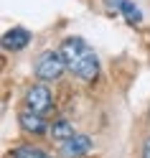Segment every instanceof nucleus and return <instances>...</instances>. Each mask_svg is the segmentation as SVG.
<instances>
[{"instance_id": "1", "label": "nucleus", "mask_w": 150, "mask_h": 158, "mask_svg": "<svg viewBox=\"0 0 150 158\" xmlns=\"http://www.w3.org/2000/svg\"><path fill=\"white\" fill-rule=\"evenodd\" d=\"M66 69H69V64H66L61 51H43L38 56V61H36V77L43 79V82H54Z\"/></svg>"}, {"instance_id": "2", "label": "nucleus", "mask_w": 150, "mask_h": 158, "mask_svg": "<svg viewBox=\"0 0 150 158\" xmlns=\"http://www.w3.org/2000/svg\"><path fill=\"white\" fill-rule=\"evenodd\" d=\"M69 72H74L82 82H94L97 74H99V59H97V54L92 51V48H87V51L69 66Z\"/></svg>"}, {"instance_id": "3", "label": "nucleus", "mask_w": 150, "mask_h": 158, "mask_svg": "<svg viewBox=\"0 0 150 158\" xmlns=\"http://www.w3.org/2000/svg\"><path fill=\"white\" fill-rule=\"evenodd\" d=\"M26 105H28V110H33L38 115H43L51 110V92H48V87L46 84H36L28 89L26 94Z\"/></svg>"}, {"instance_id": "4", "label": "nucleus", "mask_w": 150, "mask_h": 158, "mask_svg": "<svg viewBox=\"0 0 150 158\" xmlns=\"http://www.w3.org/2000/svg\"><path fill=\"white\" fill-rule=\"evenodd\" d=\"M92 151V138L89 135H74L66 143H61V153L66 158H82Z\"/></svg>"}, {"instance_id": "5", "label": "nucleus", "mask_w": 150, "mask_h": 158, "mask_svg": "<svg viewBox=\"0 0 150 158\" xmlns=\"http://www.w3.org/2000/svg\"><path fill=\"white\" fill-rule=\"evenodd\" d=\"M28 44H31V33H28L26 28H21V26L5 31V36H3V46L8 48V51H21V48H26Z\"/></svg>"}, {"instance_id": "6", "label": "nucleus", "mask_w": 150, "mask_h": 158, "mask_svg": "<svg viewBox=\"0 0 150 158\" xmlns=\"http://www.w3.org/2000/svg\"><path fill=\"white\" fill-rule=\"evenodd\" d=\"M21 127L26 133H33V135H41V133H46V120L38 112H33V110H26V112H21Z\"/></svg>"}, {"instance_id": "7", "label": "nucleus", "mask_w": 150, "mask_h": 158, "mask_svg": "<svg viewBox=\"0 0 150 158\" xmlns=\"http://www.w3.org/2000/svg\"><path fill=\"white\" fill-rule=\"evenodd\" d=\"M74 135H76V130H74V125L69 123V120H64V117L54 120V125H51V138H54V140L66 143L69 138H74Z\"/></svg>"}, {"instance_id": "8", "label": "nucleus", "mask_w": 150, "mask_h": 158, "mask_svg": "<svg viewBox=\"0 0 150 158\" xmlns=\"http://www.w3.org/2000/svg\"><path fill=\"white\" fill-rule=\"evenodd\" d=\"M120 13H122L127 18V23H132V26H137L140 21H143V13H140V8L132 3V0H122V3H120Z\"/></svg>"}, {"instance_id": "9", "label": "nucleus", "mask_w": 150, "mask_h": 158, "mask_svg": "<svg viewBox=\"0 0 150 158\" xmlns=\"http://www.w3.org/2000/svg\"><path fill=\"white\" fill-rule=\"evenodd\" d=\"M13 158H51L46 151H41V148H33V145H21L13 151Z\"/></svg>"}, {"instance_id": "10", "label": "nucleus", "mask_w": 150, "mask_h": 158, "mask_svg": "<svg viewBox=\"0 0 150 158\" xmlns=\"http://www.w3.org/2000/svg\"><path fill=\"white\" fill-rule=\"evenodd\" d=\"M143 158H150V135H148V140L143 145Z\"/></svg>"}]
</instances>
